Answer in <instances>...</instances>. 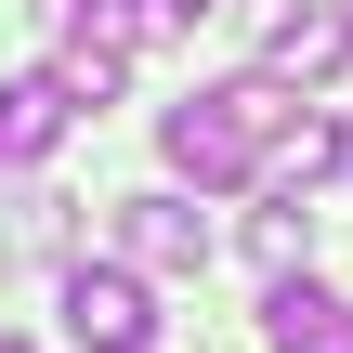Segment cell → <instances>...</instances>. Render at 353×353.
<instances>
[{
    "mask_svg": "<svg viewBox=\"0 0 353 353\" xmlns=\"http://www.w3.org/2000/svg\"><path fill=\"white\" fill-rule=\"evenodd\" d=\"M288 131H301V92H288L275 65H249V79H223V92H196V105H170V118H157L170 170H183V183H210V196L262 183V157H275Z\"/></svg>",
    "mask_w": 353,
    "mask_h": 353,
    "instance_id": "1",
    "label": "cell"
},
{
    "mask_svg": "<svg viewBox=\"0 0 353 353\" xmlns=\"http://www.w3.org/2000/svg\"><path fill=\"white\" fill-rule=\"evenodd\" d=\"M65 341H79V353H144V341H157L144 262H65Z\"/></svg>",
    "mask_w": 353,
    "mask_h": 353,
    "instance_id": "2",
    "label": "cell"
},
{
    "mask_svg": "<svg viewBox=\"0 0 353 353\" xmlns=\"http://www.w3.org/2000/svg\"><path fill=\"white\" fill-rule=\"evenodd\" d=\"M262 65H275L288 92L341 79V65H353V13H341V0H275V13H262Z\"/></svg>",
    "mask_w": 353,
    "mask_h": 353,
    "instance_id": "3",
    "label": "cell"
},
{
    "mask_svg": "<svg viewBox=\"0 0 353 353\" xmlns=\"http://www.w3.org/2000/svg\"><path fill=\"white\" fill-rule=\"evenodd\" d=\"M118 249L144 275H196L210 262V223H196V196H118Z\"/></svg>",
    "mask_w": 353,
    "mask_h": 353,
    "instance_id": "4",
    "label": "cell"
},
{
    "mask_svg": "<svg viewBox=\"0 0 353 353\" xmlns=\"http://www.w3.org/2000/svg\"><path fill=\"white\" fill-rule=\"evenodd\" d=\"M65 118H79V92H65L52 65H26V79H0V170H39V157L65 144Z\"/></svg>",
    "mask_w": 353,
    "mask_h": 353,
    "instance_id": "5",
    "label": "cell"
},
{
    "mask_svg": "<svg viewBox=\"0 0 353 353\" xmlns=\"http://www.w3.org/2000/svg\"><path fill=\"white\" fill-rule=\"evenodd\" d=\"M262 341L275 353H353V301L314 288V275H275V288H262Z\"/></svg>",
    "mask_w": 353,
    "mask_h": 353,
    "instance_id": "6",
    "label": "cell"
},
{
    "mask_svg": "<svg viewBox=\"0 0 353 353\" xmlns=\"http://www.w3.org/2000/svg\"><path fill=\"white\" fill-rule=\"evenodd\" d=\"M249 262H262V275H314V210H301V196H262V210H249Z\"/></svg>",
    "mask_w": 353,
    "mask_h": 353,
    "instance_id": "7",
    "label": "cell"
},
{
    "mask_svg": "<svg viewBox=\"0 0 353 353\" xmlns=\"http://www.w3.org/2000/svg\"><path fill=\"white\" fill-rule=\"evenodd\" d=\"M327 170H353V118H301V131L275 144V183L301 196V183H327Z\"/></svg>",
    "mask_w": 353,
    "mask_h": 353,
    "instance_id": "8",
    "label": "cell"
},
{
    "mask_svg": "<svg viewBox=\"0 0 353 353\" xmlns=\"http://www.w3.org/2000/svg\"><path fill=\"white\" fill-rule=\"evenodd\" d=\"M13 236H26V249H65L79 223H65V196H26V210H13Z\"/></svg>",
    "mask_w": 353,
    "mask_h": 353,
    "instance_id": "9",
    "label": "cell"
},
{
    "mask_svg": "<svg viewBox=\"0 0 353 353\" xmlns=\"http://www.w3.org/2000/svg\"><path fill=\"white\" fill-rule=\"evenodd\" d=\"M0 353H26V341H0Z\"/></svg>",
    "mask_w": 353,
    "mask_h": 353,
    "instance_id": "10",
    "label": "cell"
},
{
    "mask_svg": "<svg viewBox=\"0 0 353 353\" xmlns=\"http://www.w3.org/2000/svg\"><path fill=\"white\" fill-rule=\"evenodd\" d=\"M341 13H353V0H341Z\"/></svg>",
    "mask_w": 353,
    "mask_h": 353,
    "instance_id": "11",
    "label": "cell"
}]
</instances>
